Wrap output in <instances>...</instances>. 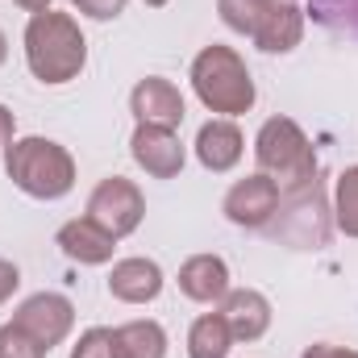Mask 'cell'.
<instances>
[{
  "label": "cell",
  "mask_w": 358,
  "mask_h": 358,
  "mask_svg": "<svg viewBox=\"0 0 358 358\" xmlns=\"http://www.w3.org/2000/svg\"><path fill=\"white\" fill-rule=\"evenodd\" d=\"M8 59V38H4V29H0V63Z\"/></svg>",
  "instance_id": "29"
},
{
  "label": "cell",
  "mask_w": 358,
  "mask_h": 358,
  "mask_svg": "<svg viewBox=\"0 0 358 358\" xmlns=\"http://www.w3.org/2000/svg\"><path fill=\"white\" fill-rule=\"evenodd\" d=\"M129 155L155 179H176L183 171V159H187L176 129H159V125H138L134 138H129Z\"/></svg>",
  "instance_id": "10"
},
{
  "label": "cell",
  "mask_w": 358,
  "mask_h": 358,
  "mask_svg": "<svg viewBox=\"0 0 358 358\" xmlns=\"http://www.w3.org/2000/svg\"><path fill=\"white\" fill-rule=\"evenodd\" d=\"M255 159H259V171L275 179L279 196H292V192H304L317 183V150L292 117L263 121V129L255 138Z\"/></svg>",
  "instance_id": "2"
},
{
  "label": "cell",
  "mask_w": 358,
  "mask_h": 358,
  "mask_svg": "<svg viewBox=\"0 0 358 358\" xmlns=\"http://www.w3.org/2000/svg\"><path fill=\"white\" fill-rule=\"evenodd\" d=\"M17 8H25V13H46L50 8V0H13Z\"/></svg>",
  "instance_id": "28"
},
{
  "label": "cell",
  "mask_w": 358,
  "mask_h": 358,
  "mask_svg": "<svg viewBox=\"0 0 358 358\" xmlns=\"http://www.w3.org/2000/svg\"><path fill=\"white\" fill-rule=\"evenodd\" d=\"M13 325L25 329L38 346L50 350V346H59V342L71 334V325H76V304H71L67 296H59V292H38V296H29V300L17 304Z\"/></svg>",
  "instance_id": "7"
},
{
  "label": "cell",
  "mask_w": 358,
  "mask_h": 358,
  "mask_svg": "<svg viewBox=\"0 0 358 358\" xmlns=\"http://www.w3.org/2000/svg\"><path fill=\"white\" fill-rule=\"evenodd\" d=\"M250 38H255V46L267 50V55H287V50H296L300 38H304V8H300V4H275V8H267V13L259 17V25H255Z\"/></svg>",
  "instance_id": "16"
},
{
  "label": "cell",
  "mask_w": 358,
  "mask_h": 358,
  "mask_svg": "<svg viewBox=\"0 0 358 358\" xmlns=\"http://www.w3.org/2000/svg\"><path fill=\"white\" fill-rule=\"evenodd\" d=\"M334 225L346 238H358V167H346L334 183Z\"/></svg>",
  "instance_id": "20"
},
{
  "label": "cell",
  "mask_w": 358,
  "mask_h": 358,
  "mask_svg": "<svg viewBox=\"0 0 358 358\" xmlns=\"http://www.w3.org/2000/svg\"><path fill=\"white\" fill-rule=\"evenodd\" d=\"M55 242H59V250H63L71 263H80V267H104V263H113V250H117V238H113L108 229H100L92 217L67 221Z\"/></svg>",
  "instance_id": "12"
},
{
  "label": "cell",
  "mask_w": 358,
  "mask_h": 358,
  "mask_svg": "<svg viewBox=\"0 0 358 358\" xmlns=\"http://www.w3.org/2000/svg\"><path fill=\"white\" fill-rule=\"evenodd\" d=\"M117 358H167V334L159 321H125L113 329Z\"/></svg>",
  "instance_id": "17"
},
{
  "label": "cell",
  "mask_w": 358,
  "mask_h": 358,
  "mask_svg": "<svg viewBox=\"0 0 358 358\" xmlns=\"http://www.w3.org/2000/svg\"><path fill=\"white\" fill-rule=\"evenodd\" d=\"M275 238H283L292 250H321L329 242V217H325V200H321V179L304 192L279 196L275 208Z\"/></svg>",
  "instance_id": "5"
},
{
  "label": "cell",
  "mask_w": 358,
  "mask_h": 358,
  "mask_svg": "<svg viewBox=\"0 0 358 358\" xmlns=\"http://www.w3.org/2000/svg\"><path fill=\"white\" fill-rule=\"evenodd\" d=\"M88 217L100 229H108L113 238H125V234H134V229L142 225V217H146V196H142V187H138L134 179L108 176V179H100L96 192L88 196Z\"/></svg>",
  "instance_id": "6"
},
{
  "label": "cell",
  "mask_w": 358,
  "mask_h": 358,
  "mask_svg": "<svg viewBox=\"0 0 358 358\" xmlns=\"http://www.w3.org/2000/svg\"><path fill=\"white\" fill-rule=\"evenodd\" d=\"M84 17H92V21H113V17H121L125 13V4L129 0H71Z\"/></svg>",
  "instance_id": "24"
},
{
  "label": "cell",
  "mask_w": 358,
  "mask_h": 358,
  "mask_svg": "<svg viewBox=\"0 0 358 358\" xmlns=\"http://www.w3.org/2000/svg\"><path fill=\"white\" fill-rule=\"evenodd\" d=\"M192 88L200 96V104L208 113H221V117H242L255 108V80H250V67L246 59L234 50V46H204L192 63Z\"/></svg>",
  "instance_id": "3"
},
{
  "label": "cell",
  "mask_w": 358,
  "mask_h": 358,
  "mask_svg": "<svg viewBox=\"0 0 358 358\" xmlns=\"http://www.w3.org/2000/svg\"><path fill=\"white\" fill-rule=\"evenodd\" d=\"M21 287V271H17V263H8V259H0V304L13 296Z\"/></svg>",
  "instance_id": "25"
},
{
  "label": "cell",
  "mask_w": 358,
  "mask_h": 358,
  "mask_svg": "<svg viewBox=\"0 0 358 358\" xmlns=\"http://www.w3.org/2000/svg\"><path fill=\"white\" fill-rule=\"evenodd\" d=\"M279 208V187L271 176H246L225 192V217L242 229H267Z\"/></svg>",
  "instance_id": "8"
},
{
  "label": "cell",
  "mask_w": 358,
  "mask_h": 358,
  "mask_svg": "<svg viewBox=\"0 0 358 358\" xmlns=\"http://www.w3.org/2000/svg\"><path fill=\"white\" fill-rule=\"evenodd\" d=\"M4 171L34 200H63L76 187V159H71V150L50 142V138H38V134L8 142Z\"/></svg>",
  "instance_id": "4"
},
{
  "label": "cell",
  "mask_w": 358,
  "mask_h": 358,
  "mask_svg": "<svg viewBox=\"0 0 358 358\" xmlns=\"http://www.w3.org/2000/svg\"><path fill=\"white\" fill-rule=\"evenodd\" d=\"M300 358H358V350H346V346H329V342H317L308 346Z\"/></svg>",
  "instance_id": "26"
},
{
  "label": "cell",
  "mask_w": 358,
  "mask_h": 358,
  "mask_svg": "<svg viewBox=\"0 0 358 358\" xmlns=\"http://www.w3.org/2000/svg\"><path fill=\"white\" fill-rule=\"evenodd\" d=\"M221 317H225L234 342H259L271 329V300L255 287H238L221 300Z\"/></svg>",
  "instance_id": "14"
},
{
  "label": "cell",
  "mask_w": 358,
  "mask_h": 358,
  "mask_svg": "<svg viewBox=\"0 0 358 358\" xmlns=\"http://www.w3.org/2000/svg\"><path fill=\"white\" fill-rule=\"evenodd\" d=\"M71 358H117L113 355V329H88L80 334V342L71 346Z\"/></svg>",
  "instance_id": "23"
},
{
  "label": "cell",
  "mask_w": 358,
  "mask_h": 358,
  "mask_svg": "<svg viewBox=\"0 0 358 358\" xmlns=\"http://www.w3.org/2000/svg\"><path fill=\"white\" fill-rule=\"evenodd\" d=\"M25 63L34 71V80L59 88V84H71L84 63H88V42L80 34V21L71 13H34L29 25H25Z\"/></svg>",
  "instance_id": "1"
},
{
  "label": "cell",
  "mask_w": 358,
  "mask_h": 358,
  "mask_svg": "<svg viewBox=\"0 0 358 358\" xmlns=\"http://www.w3.org/2000/svg\"><path fill=\"white\" fill-rule=\"evenodd\" d=\"M13 134H17V117H13V108H4V104H0V150H8Z\"/></svg>",
  "instance_id": "27"
},
{
  "label": "cell",
  "mask_w": 358,
  "mask_h": 358,
  "mask_svg": "<svg viewBox=\"0 0 358 358\" xmlns=\"http://www.w3.org/2000/svg\"><path fill=\"white\" fill-rule=\"evenodd\" d=\"M304 17H313L317 25H325L334 34L358 38V0H308Z\"/></svg>",
  "instance_id": "19"
},
{
  "label": "cell",
  "mask_w": 358,
  "mask_h": 358,
  "mask_svg": "<svg viewBox=\"0 0 358 358\" xmlns=\"http://www.w3.org/2000/svg\"><path fill=\"white\" fill-rule=\"evenodd\" d=\"M242 155H246V138H242V129L234 121L221 117V121H204L200 125V134H196V159H200L204 171H213V176L234 171L242 163Z\"/></svg>",
  "instance_id": "11"
},
{
  "label": "cell",
  "mask_w": 358,
  "mask_h": 358,
  "mask_svg": "<svg viewBox=\"0 0 358 358\" xmlns=\"http://www.w3.org/2000/svg\"><path fill=\"white\" fill-rule=\"evenodd\" d=\"M263 4H267V8H275V4H296V0H263Z\"/></svg>",
  "instance_id": "30"
},
{
  "label": "cell",
  "mask_w": 358,
  "mask_h": 358,
  "mask_svg": "<svg viewBox=\"0 0 358 358\" xmlns=\"http://www.w3.org/2000/svg\"><path fill=\"white\" fill-rule=\"evenodd\" d=\"M129 113L138 117V125H159V129H179L183 125V92L163 80V76H146L129 92Z\"/></svg>",
  "instance_id": "9"
},
{
  "label": "cell",
  "mask_w": 358,
  "mask_h": 358,
  "mask_svg": "<svg viewBox=\"0 0 358 358\" xmlns=\"http://www.w3.org/2000/svg\"><path fill=\"white\" fill-rule=\"evenodd\" d=\"M217 13H221V21L229 25V29H238V34H255V25H259V17L267 13V4L263 0H217Z\"/></svg>",
  "instance_id": "21"
},
{
  "label": "cell",
  "mask_w": 358,
  "mask_h": 358,
  "mask_svg": "<svg viewBox=\"0 0 358 358\" xmlns=\"http://www.w3.org/2000/svg\"><path fill=\"white\" fill-rule=\"evenodd\" d=\"M179 292L196 304H221L229 296V267L217 255H192L179 267Z\"/></svg>",
  "instance_id": "15"
},
{
  "label": "cell",
  "mask_w": 358,
  "mask_h": 358,
  "mask_svg": "<svg viewBox=\"0 0 358 358\" xmlns=\"http://www.w3.org/2000/svg\"><path fill=\"white\" fill-rule=\"evenodd\" d=\"M146 4H150V8H163V4H167V0H146Z\"/></svg>",
  "instance_id": "31"
},
{
  "label": "cell",
  "mask_w": 358,
  "mask_h": 358,
  "mask_svg": "<svg viewBox=\"0 0 358 358\" xmlns=\"http://www.w3.org/2000/svg\"><path fill=\"white\" fill-rule=\"evenodd\" d=\"M163 292V267L155 259H121L108 271V296L121 304H150Z\"/></svg>",
  "instance_id": "13"
},
{
  "label": "cell",
  "mask_w": 358,
  "mask_h": 358,
  "mask_svg": "<svg viewBox=\"0 0 358 358\" xmlns=\"http://www.w3.org/2000/svg\"><path fill=\"white\" fill-rule=\"evenodd\" d=\"M50 350L46 346H38L25 329H17L13 321L8 325H0V358H46Z\"/></svg>",
  "instance_id": "22"
},
{
  "label": "cell",
  "mask_w": 358,
  "mask_h": 358,
  "mask_svg": "<svg viewBox=\"0 0 358 358\" xmlns=\"http://www.w3.org/2000/svg\"><path fill=\"white\" fill-rule=\"evenodd\" d=\"M234 346V334L221 313H204L187 329V358H225Z\"/></svg>",
  "instance_id": "18"
}]
</instances>
